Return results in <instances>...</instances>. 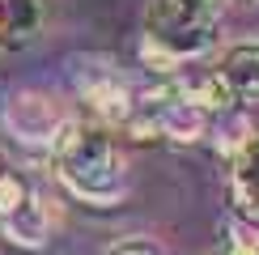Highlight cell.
<instances>
[{
	"instance_id": "cell-6",
	"label": "cell",
	"mask_w": 259,
	"mask_h": 255,
	"mask_svg": "<svg viewBox=\"0 0 259 255\" xmlns=\"http://www.w3.org/2000/svg\"><path fill=\"white\" fill-rule=\"evenodd\" d=\"M42 0H0V51H17L42 30Z\"/></svg>"
},
{
	"instance_id": "cell-2",
	"label": "cell",
	"mask_w": 259,
	"mask_h": 255,
	"mask_svg": "<svg viewBox=\"0 0 259 255\" xmlns=\"http://www.w3.org/2000/svg\"><path fill=\"white\" fill-rule=\"evenodd\" d=\"M212 42H217V21L196 13L183 0H153L145 9V42H140V56H145L149 68L175 72L179 64L200 60Z\"/></svg>"
},
{
	"instance_id": "cell-13",
	"label": "cell",
	"mask_w": 259,
	"mask_h": 255,
	"mask_svg": "<svg viewBox=\"0 0 259 255\" xmlns=\"http://www.w3.org/2000/svg\"><path fill=\"white\" fill-rule=\"evenodd\" d=\"M0 175H5V157H0Z\"/></svg>"
},
{
	"instance_id": "cell-4",
	"label": "cell",
	"mask_w": 259,
	"mask_h": 255,
	"mask_svg": "<svg viewBox=\"0 0 259 255\" xmlns=\"http://www.w3.org/2000/svg\"><path fill=\"white\" fill-rule=\"evenodd\" d=\"M64 123H68L64 106L51 98V94H42V90H17L13 98H5V128L21 145L51 149L56 136L64 132Z\"/></svg>"
},
{
	"instance_id": "cell-8",
	"label": "cell",
	"mask_w": 259,
	"mask_h": 255,
	"mask_svg": "<svg viewBox=\"0 0 259 255\" xmlns=\"http://www.w3.org/2000/svg\"><path fill=\"white\" fill-rule=\"evenodd\" d=\"M0 234H5L13 247L42 251L47 247V234H51V221H47V212H42V200H30V204H21L13 217H5L0 221Z\"/></svg>"
},
{
	"instance_id": "cell-3",
	"label": "cell",
	"mask_w": 259,
	"mask_h": 255,
	"mask_svg": "<svg viewBox=\"0 0 259 255\" xmlns=\"http://www.w3.org/2000/svg\"><path fill=\"white\" fill-rule=\"evenodd\" d=\"M72 85H77V94L90 102V111L98 115L102 123L123 128L127 119H132L136 94H132V85L123 81V72L115 68L111 60H102V56H77V60H72Z\"/></svg>"
},
{
	"instance_id": "cell-7",
	"label": "cell",
	"mask_w": 259,
	"mask_h": 255,
	"mask_svg": "<svg viewBox=\"0 0 259 255\" xmlns=\"http://www.w3.org/2000/svg\"><path fill=\"white\" fill-rule=\"evenodd\" d=\"M179 90H183V98H191L196 106H204L208 115H217V111H230L234 102H238V94H234V85L225 81V72L217 68H204V72H187V77H179Z\"/></svg>"
},
{
	"instance_id": "cell-10",
	"label": "cell",
	"mask_w": 259,
	"mask_h": 255,
	"mask_svg": "<svg viewBox=\"0 0 259 255\" xmlns=\"http://www.w3.org/2000/svg\"><path fill=\"white\" fill-rule=\"evenodd\" d=\"M30 200H34L30 183H26L21 175H13V170H5V175H0V221L13 217V212H17L21 204H30Z\"/></svg>"
},
{
	"instance_id": "cell-11",
	"label": "cell",
	"mask_w": 259,
	"mask_h": 255,
	"mask_svg": "<svg viewBox=\"0 0 259 255\" xmlns=\"http://www.w3.org/2000/svg\"><path fill=\"white\" fill-rule=\"evenodd\" d=\"M102 255H161L153 242H145V238H123V242H115L111 251H102Z\"/></svg>"
},
{
	"instance_id": "cell-1",
	"label": "cell",
	"mask_w": 259,
	"mask_h": 255,
	"mask_svg": "<svg viewBox=\"0 0 259 255\" xmlns=\"http://www.w3.org/2000/svg\"><path fill=\"white\" fill-rule=\"evenodd\" d=\"M47 153H51V166H56V179L85 204L102 208V204H119L127 196V183H132L127 157L106 128L68 119Z\"/></svg>"
},
{
	"instance_id": "cell-5",
	"label": "cell",
	"mask_w": 259,
	"mask_h": 255,
	"mask_svg": "<svg viewBox=\"0 0 259 255\" xmlns=\"http://www.w3.org/2000/svg\"><path fill=\"white\" fill-rule=\"evenodd\" d=\"M230 204L238 221L259 230V136L230 157Z\"/></svg>"
},
{
	"instance_id": "cell-9",
	"label": "cell",
	"mask_w": 259,
	"mask_h": 255,
	"mask_svg": "<svg viewBox=\"0 0 259 255\" xmlns=\"http://www.w3.org/2000/svg\"><path fill=\"white\" fill-rule=\"evenodd\" d=\"M225 81L234 85L238 102H259V42H242L221 60Z\"/></svg>"
},
{
	"instance_id": "cell-12",
	"label": "cell",
	"mask_w": 259,
	"mask_h": 255,
	"mask_svg": "<svg viewBox=\"0 0 259 255\" xmlns=\"http://www.w3.org/2000/svg\"><path fill=\"white\" fill-rule=\"evenodd\" d=\"M183 5H191L196 13H204V17L217 21V17H221V9H225V0H183Z\"/></svg>"
}]
</instances>
